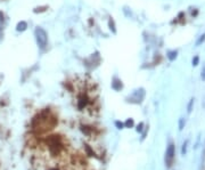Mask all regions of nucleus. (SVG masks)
<instances>
[{
    "label": "nucleus",
    "mask_w": 205,
    "mask_h": 170,
    "mask_svg": "<svg viewBox=\"0 0 205 170\" xmlns=\"http://www.w3.org/2000/svg\"><path fill=\"white\" fill-rule=\"evenodd\" d=\"M173 159H174V145L170 144L168 150H166V154H165V163H166V166L171 167Z\"/></svg>",
    "instance_id": "3"
},
{
    "label": "nucleus",
    "mask_w": 205,
    "mask_h": 170,
    "mask_svg": "<svg viewBox=\"0 0 205 170\" xmlns=\"http://www.w3.org/2000/svg\"><path fill=\"white\" fill-rule=\"evenodd\" d=\"M34 37H36V41L38 47L40 49H42V50L46 49L47 44H48V34H47V32L42 28L38 26L34 30Z\"/></svg>",
    "instance_id": "1"
},
{
    "label": "nucleus",
    "mask_w": 205,
    "mask_h": 170,
    "mask_svg": "<svg viewBox=\"0 0 205 170\" xmlns=\"http://www.w3.org/2000/svg\"><path fill=\"white\" fill-rule=\"evenodd\" d=\"M112 88L114 90H116V91H119V90H121L122 88H123V83H122V81L119 79L117 77H114L112 80Z\"/></svg>",
    "instance_id": "4"
},
{
    "label": "nucleus",
    "mask_w": 205,
    "mask_h": 170,
    "mask_svg": "<svg viewBox=\"0 0 205 170\" xmlns=\"http://www.w3.org/2000/svg\"><path fill=\"white\" fill-rule=\"evenodd\" d=\"M166 56H168V58H169V61H174L176 58H177L178 56V52L177 50H169L168 53H166Z\"/></svg>",
    "instance_id": "6"
},
{
    "label": "nucleus",
    "mask_w": 205,
    "mask_h": 170,
    "mask_svg": "<svg viewBox=\"0 0 205 170\" xmlns=\"http://www.w3.org/2000/svg\"><path fill=\"white\" fill-rule=\"evenodd\" d=\"M124 126L127 127V128H131V127H133V120L132 119H128V120L125 121Z\"/></svg>",
    "instance_id": "9"
},
{
    "label": "nucleus",
    "mask_w": 205,
    "mask_h": 170,
    "mask_svg": "<svg viewBox=\"0 0 205 170\" xmlns=\"http://www.w3.org/2000/svg\"><path fill=\"white\" fill-rule=\"evenodd\" d=\"M184 126H185V120H184V119H180V122H179V129L180 130L184 129Z\"/></svg>",
    "instance_id": "13"
},
{
    "label": "nucleus",
    "mask_w": 205,
    "mask_h": 170,
    "mask_svg": "<svg viewBox=\"0 0 205 170\" xmlns=\"http://www.w3.org/2000/svg\"><path fill=\"white\" fill-rule=\"evenodd\" d=\"M115 126L117 127V129H122V128L124 127V123H122V122H120V121H116L115 122Z\"/></svg>",
    "instance_id": "12"
},
{
    "label": "nucleus",
    "mask_w": 205,
    "mask_h": 170,
    "mask_svg": "<svg viewBox=\"0 0 205 170\" xmlns=\"http://www.w3.org/2000/svg\"><path fill=\"white\" fill-rule=\"evenodd\" d=\"M108 26L109 29L113 31V33H116V29H115V24H114V21L111 18V20L108 21Z\"/></svg>",
    "instance_id": "7"
},
{
    "label": "nucleus",
    "mask_w": 205,
    "mask_h": 170,
    "mask_svg": "<svg viewBox=\"0 0 205 170\" xmlns=\"http://www.w3.org/2000/svg\"><path fill=\"white\" fill-rule=\"evenodd\" d=\"M192 63H193V66H197V65H198V63H199V57L195 56L193 58V62H192Z\"/></svg>",
    "instance_id": "10"
},
{
    "label": "nucleus",
    "mask_w": 205,
    "mask_h": 170,
    "mask_svg": "<svg viewBox=\"0 0 205 170\" xmlns=\"http://www.w3.org/2000/svg\"><path fill=\"white\" fill-rule=\"evenodd\" d=\"M144 97H145V89H142V88H140V89H137L133 91V94L129 97V102H131V103H141L142 102V99H144Z\"/></svg>",
    "instance_id": "2"
},
{
    "label": "nucleus",
    "mask_w": 205,
    "mask_h": 170,
    "mask_svg": "<svg viewBox=\"0 0 205 170\" xmlns=\"http://www.w3.org/2000/svg\"><path fill=\"white\" fill-rule=\"evenodd\" d=\"M1 32H2V29L0 28V36H1Z\"/></svg>",
    "instance_id": "16"
},
{
    "label": "nucleus",
    "mask_w": 205,
    "mask_h": 170,
    "mask_svg": "<svg viewBox=\"0 0 205 170\" xmlns=\"http://www.w3.org/2000/svg\"><path fill=\"white\" fill-rule=\"evenodd\" d=\"M204 40H205V33L204 34H202L199 38H198V40L196 41V46H199V45H202L203 42H204Z\"/></svg>",
    "instance_id": "8"
},
{
    "label": "nucleus",
    "mask_w": 205,
    "mask_h": 170,
    "mask_svg": "<svg viewBox=\"0 0 205 170\" xmlns=\"http://www.w3.org/2000/svg\"><path fill=\"white\" fill-rule=\"evenodd\" d=\"M201 77L203 80H205V65L203 66V69H202V74H201Z\"/></svg>",
    "instance_id": "15"
},
{
    "label": "nucleus",
    "mask_w": 205,
    "mask_h": 170,
    "mask_svg": "<svg viewBox=\"0 0 205 170\" xmlns=\"http://www.w3.org/2000/svg\"><path fill=\"white\" fill-rule=\"evenodd\" d=\"M50 170H57V169H50Z\"/></svg>",
    "instance_id": "17"
},
{
    "label": "nucleus",
    "mask_w": 205,
    "mask_h": 170,
    "mask_svg": "<svg viewBox=\"0 0 205 170\" xmlns=\"http://www.w3.org/2000/svg\"><path fill=\"white\" fill-rule=\"evenodd\" d=\"M193 104H194V98H192V99H190V102H189V104H188V113H190V112H192Z\"/></svg>",
    "instance_id": "11"
},
{
    "label": "nucleus",
    "mask_w": 205,
    "mask_h": 170,
    "mask_svg": "<svg viewBox=\"0 0 205 170\" xmlns=\"http://www.w3.org/2000/svg\"><path fill=\"white\" fill-rule=\"evenodd\" d=\"M28 29V23L25 22V21H21V22H18L16 25V31H18V32H23V31H25Z\"/></svg>",
    "instance_id": "5"
},
{
    "label": "nucleus",
    "mask_w": 205,
    "mask_h": 170,
    "mask_svg": "<svg viewBox=\"0 0 205 170\" xmlns=\"http://www.w3.org/2000/svg\"><path fill=\"white\" fill-rule=\"evenodd\" d=\"M142 127H144V123H139L138 127H137V131H138V133H141V131H142Z\"/></svg>",
    "instance_id": "14"
}]
</instances>
